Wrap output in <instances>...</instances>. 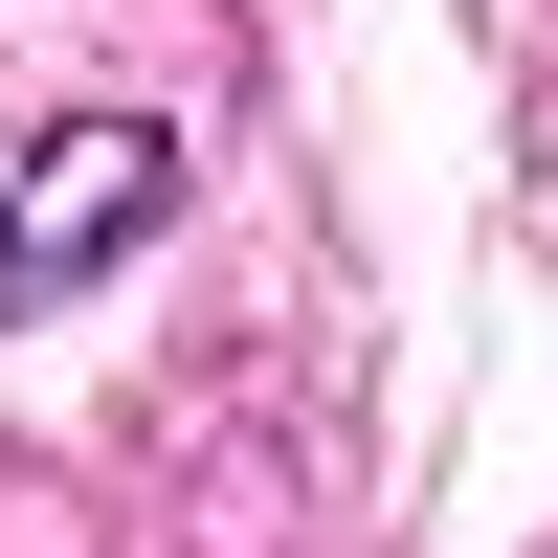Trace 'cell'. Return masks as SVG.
Instances as JSON below:
<instances>
[{"label":"cell","instance_id":"1","mask_svg":"<svg viewBox=\"0 0 558 558\" xmlns=\"http://www.w3.org/2000/svg\"><path fill=\"white\" fill-rule=\"evenodd\" d=\"M157 202H179V134H157V112H45V134H0V313L89 291Z\"/></svg>","mask_w":558,"mask_h":558}]
</instances>
